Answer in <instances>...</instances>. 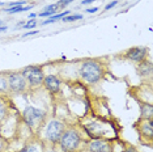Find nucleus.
I'll return each mask as SVG.
<instances>
[{
	"instance_id": "f257e3e1",
	"label": "nucleus",
	"mask_w": 153,
	"mask_h": 152,
	"mask_svg": "<svg viewBox=\"0 0 153 152\" xmlns=\"http://www.w3.org/2000/svg\"><path fill=\"white\" fill-rule=\"evenodd\" d=\"M106 63L102 58H89L80 62L79 66V76L85 84L93 85L97 84L105 76Z\"/></svg>"
},
{
	"instance_id": "f03ea898",
	"label": "nucleus",
	"mask_w": 153,
	"mask_h": 152,
	"mask_svg": "<svg viewBox=\"0 0 153 152\" xmlns=\"http://www.w3.org/2000/svg\"><path fill=\"white\" fill-rule=\"evenodd\" d=\"M84 130L79 129L77 126H67L60 136L56 148L59 152H80L82 144L86 140L84 136Z\"/></svg>"
},
{
	"instance_id": "7ed1b4c3",
	"label": "nucleus",
	"mask_w": 153,
	"mask_h": 152,
	"mask_svg": "<svg viewBox=\"0 0 153 152\" xmlns=\"http://www.w3.org/2000/svg\"><path fill=\"white\" fill-rule=\"evenodd\" d=\"M67 123L60 118H47L41 130L38 131L36 136H38L43 143H48L56 146L60 136L63 135Z\"/></svg>"
},
{
	"instance_id": "20e7f679",
	"label": "nucleus",
	"mask_w": 153,
	"mask_h": 152,
	"mask_svg": "<svg viewBox=\"0 0 153 152\" xmlns=\"http://www.w3.org/2000/svg\"><path fill=\"white\" fill-rule=\"evenodd\" d=\"M21 119L25 125L29 127L32 135H37L41 127L47 119V113L41 108H36V106L27 105L21 113Z\"/></svg>"
},
{
	"instance_id": "39448f33",
	"label": "nucleus",
	"mask_w": 153,
	"mask_h": 152,
	"mask_svg": "<svg viewBox=\"0 0 153 152\" xmlns=\"http://www.w3.org/2000/svg\"><path fill=\"white\" fill-rule=\"evenodd\" d=\"M20 72H21L22 76L26 79L30 91L42 87V83H43V79H45V71H43L42 66L30 64V66L24 67L22 70H20Z\"/></svg>"
},
{
	"instance_id": "423d86ee",
	"label": "nucleus",
	"mask_w": 153,
	"mask_h": 152,
	"mask_svg": "<svg viewBox=\"0 0 153 152\" xmlns=\"http://www.w3.org/2000/svg\"><path fill=\"white\" fill-rule=\"evenodd\" d=\"M5 74L7 80H8L9 93H12V95H25L30 91L26 79L24 77L20 71H8Z\"/></svg>"
},
{
	"instance_id": "0eeeda50",
	"label": "nucleus",
	"mask_w": 153,
	"mask_h": 152,
	"mask_svg": "<svg viewBox=\"0 0 153 152\" xmlns=\"http://www.w3.org/2000/svg\"><path fill=\"white\" fill-rule=\"evenodd\" d=\"M80 152H114V143L109 139H86Z\"/></svg>"
},
{
	"instance_id": "6e6552de",
	"label": "nucleus",
	"mask_w": 153,
	"mask_h": 152,
	"mask_svg": "<svg viewBox=\"0 0 153 152\" xmlns=\"http://www.w3.org/2000/svg\"><path fill=\"white\" fill-rule=\"evenodd\" d=\"M134 127L136 129L139 138L143 143L148 142V144L151 146L153 140V119H147V118H139L135 122Z\"/></svg>"
},
{
	"instance_id": "1a4fd4ad",
	"label": "nucleus",
	"mask_w": 153,
	"mask_h": 152,
	"mask_svg": "<svg viewBox=\"0 0 153 152\" xmlns=\"http://www.w3.org/2000/svg\"><path fill=\"white\" fill-rule=\"evenodd\" d=\"M120 55L123 59L135 62V63H141V62L148 59V47H144V46L130 47L126 51H123Z\"/></svg>"
},
{
	"instance_id": "9d476101",
	"label": "nucleus",
	"mask_w": 153,
	"mask_h": 152,
	"mask_svg": "<svg viewBox=\"0 0 153 152\" xmlns=\"http://www.w3.org/2000/svg\"><path fill=\"white\" fill-rule=\"evenodd\" d=\"M42 87L46 89L47 93H50L51 96H55L62 89V80L56 75H45Z\"/></svg>"
},
{
	"instance_id": "9b49d317",
	"label": "nucleus",
	"mask_w": 153,
	"mask_h": 152,
	"mask_svg": "<svg viewBox=\"0 0 153 152\" xmlns=\"http://www.w3.org/2000/svg\"><path fill=\"white\" fill-rule=\"evenodd\" d=\"M19 152H43V142L38 136L33 135L32 139L27 140V143Z\"/></svg>"
},
{
	"instance_id": "f8f14e48",
	"label": "nucleus",
	"mask_w": 153,
	"mask_h": 152,
	"mask_svg": "<svg viewBox=\"0 0 153 152\" xmlns=\"http://www.w3.org/2000/svg\"><path fill=\"white\" fill-rule=\"evenodd\" d=\"M7 96H0V123H3L4 121L9 117V100L5 98Z\"/></svg>"
},
{
	"instance_id": "ddd939ff",
	"label": "nucleus",
	"mask_w": 153,
	"mask_h": 152,
	"mask_svg": "<svg viewBox=\"0 0 153 152\" xmlns=\"http://www.w3.org/2000/svg\"><path fill=\"white\" fill-rule=\"evenodd\" d=\"M137 74H139V76H141V77L148 76V77L151 79V76H152V62L149 59H147V60L141 62V63H139Z\"/></svg>"
},
{
	"instance_id": "4468645a",
	"label": "nucleus",
	"mask_w": 153,
	"mask_h": 152,
	"mask_svg": "<svg viewBox=\"0 0 153 152\" xmlns=\"http://www.w3.org/2000/svg\"><path fill=\"white\" fill-rule=\"evenodd\" d=\"M9 88H8V80H7L5 72H0V96H8Z\"/></svg>"
},
{
	"instance_id": "2eb2a0df",
	"label": "nucleus",
	"mask_w": 153,
	"mask_h": 152,
	"mask_svg": "<svg viewBox=\"0 0 153 152\" xmlns=\"http://www.w3.org/2000/svg\"><path fill=\"white\" fill-rule=\"evenodd\" d=\"M140 118H147V119H153V106L152 104H145L141 106V117Z\"/></svg>"
},
{
	"instance_id": "dca6fc26",
	"label": "nucleus",
	"mask_w": 153,
	"mask_h": 152,
	"mask_svg": "<svg viewBox=\"0 0 153 152\" xmlns=\"http://www.w3.org/2000/svg\"><path fill=\"white\" fill-rule=\"evenodd\" d=\"M69 11H65V12H62V13H58V15H53L51 17H48L47 20H45V21L42 22L43 25H47V24H53V22H55L56 21V20H62L63 19V17H65L67 15H69Z\"/></svg>"
},
{
	"instance_id": "f3484780",
	"label": "nucleus",
	"mask_w": 153,
	"mask_h": 152,
	"mask_svg": "<svg viewBox=\"0 0 153 152\" xmlns=\"http://www.w3.org/2000/svg\"><path fill=\"white\" fill-rule=\"evenodd\" d=\"M33 5H22V7H13V8H7L5 12L7 13H21V12H25V11H29V9H32Z\"/></svg>"
},
{
	"instance_id": "a211bd4d",
	"label": "nucleus",
	"mask_w": 153,
	"mask_h": 152,
	"mask_svg": "<svg viewBox=\"0 0 153 152\" xmlns=\"http://www.w3.org/2000/svg\"><path fill=\"white\" fill-rule=\"evenodd\" d=\"M82 15H67L65 17H63V21L65 22H71V21H79V20H82Z\"/></svg>"
},
{
	"instance_id": "6ab92c4d",
	"label": "nucleus",
	"mask_w": 153,
	"mask_h": 152,
	"mask_svg": "<svg viewBox=\"0 0 153 152\" xmlns=\"http://www.w3.org/2000/svg\"><path fill=\"white\" fill-rule=\"evenodd\" d=\"M120 152H140V151L130 143H123V148H122Z\"/></svg>"
},
{
	"instance_id": "aec40b11",
	"label": "nucleus",
	"mask_w": 153,
	"mask_h": 152,
	"mask_svg": "<svg viewBox=\"0 0 153 152\" xmlns=\"http://www.w3.org/2000/svg\"><path fill=\"white\" fill-rule=\"evenodd\" d=\"M27 1H25V0H20V1H12V3H7V8H13V7H22L25 5Z\"/></svg>"
},
{
	"instance_id": "412c9836",
	"label": "nucleus",
	"mask_w": 153,
	"mask_h": 152,
	"mask_svg": "<svg viewBox=\"0 0 153 152\" xmlns=\"http://www.w3.org/2000/svg\"><path fill=\"white\" fill-rule=\"evenodd\" d=\"M36 26H37V22H36V20H34V19L29 20V21H27V24L22 25L24 29H33V28H36Z\"/></svg>"
},
{
	"instance_id": "4be33fe9",
	"label": "nucleus",
	"mask_w": 153,
	"mask_h": 152,
	"mask_svg": "<svg viewBox=\"0 0 153 152\" xmlns=\"http://www.w3.org/2000/svg\"><path fill=\"white\" fill-rule=\"evenodd\" d=\"M72 1H74V0H59V1H58L59 9H62V8H64V7H67L68 4H71Z\"/></svg>"
},
{
	"instance_id": "5701e85b",
	"label": "nucleus",
	"mask_w": 153,
	"mask_h": 152,
	"mask_svg": "<svg viewBox=\"0 0 153 152\" xmlns=\"http://www.w3.org/2000/svg\"><path fill=\"white\" fill-rule=\"evenodd\" d=\"M118 4V1H117V0H114V1L113 3H110V4H107L106 7H105V9H106V11H109V9H111V8H114V7H115Z\"/></svg>"
},
{
	"instance_id": "b1692460",
	"label": "nucleus",
	"mask_w": 153,
	"mask_h": 152,
	"mask_svg": "<svg viewBox=\"0 0 153 152\" xmlns=\"http://www.w3.org/2000/svg\"><path fill=\"white\" fill-rule=\"evenodd\" d=\"M34 34H37V30H32V32H27L26 34H24L22 37H29V36H34Z\"/></svg>"
},
{
	"instance_id": "393cba45",
	"label": "nucleus",
	"mask_w": 153,
	"mask_h": 152,
	"mask_svg": "<svg viewBox=\"0 0 153 152\" xmlns=\"http://www.w3.org/2000/svg\"><path fill=\"white\" fill-rule=\"evenodd\" d=\"M93 1H96V0H82L81 4L82 5H86V4H90V3H93Z\"/></svg>"
},
{
	"instance_id": "a878e982",
	"label": "nucleus",
	"mask_w": 153,
	"mask_h": 152,
	"mask_svg": "<svg viewBox=\"0 0 153 152\" xmlns=\"http://www.w3.org/2000/svg\"><path fill=\"white\" fill-rule=\"evenodd\" d=\"M98 11V8H90V9H86V12L88 13H94V12H97Z\"/></svg>"
},
{
	"instance_id": "bb28decb",
	"label": "nucleus",
	"mask_w": 153,
	"mask_h": 152,
	"mask_svg": "<svg viewBox=\"0 0 153 152\" xmlns=\"http://www.w3.org/2000/svg\"><path fill=\"white\" fill-rule=\"evenodd\" d=\"M8 29L7 26H3V25H0V32H5V30Z\"/></svg>"
},
{
	"instance_id": "cd10ccee",
	"label": "nucleus",
	"mask_w": 153,
	"mask_h": 152,
	"mask_svg": "<svg viewBox=\"0 0 153 152\" xmlns=\"http://www.w3.org/2000/svg\"><path fill=\"white\" fill-rule=\"evenodd\" d=\"M34 17H37V15H36V13H30V15H29V19H30V20H32V19H34Z\"/></svg>"
},
{
	"instance_id": "c85d7f7f",
	"label": "nucleus",
	"mask_w": 153,
	"mask_h": 152,
	"mask_svg": "<svg viewBox=\"0 0 153 152\" xmlns=\"http://www.w3.org/2000/svg\"><path fill=\"white\" fill-rule=\"evenodd\" d=\"M1 24H3V21H1V20H0V25H1Z\"/></svg>"
}]
</instances>
